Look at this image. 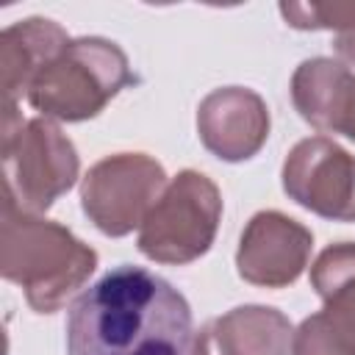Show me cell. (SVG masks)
<instances>
[{"label":"cell","instance_id":"cell-15","mask_svg":"<svg viewBox=\"0 0 355 355\" xmlns=\"http://www.w3.org/2000/svg\"><path fill=\"white\" fill-rule=\"evenodd\" d=\"M291 355H355L347 338L330 324L324 311L308 316L291 338Z\"/></svg>","mask_w":355,"mask_h":355},{"label":"cell","instance_id":"cell-10","mask_svg":"<svg viewBox=\"0 0 355 355\" xmlns=\"http://www.w3.org/2000/svg\"><path fill=\"white\" fill-rule=\"evenodd\" d=\"M291 97L305 122L322 133L355 141V72L333 58L302 61L291 78Z\"/></svg>","mask_w":355,"mask_h":355},{"label":"cell","instance_id":"cell-2","mask_svg":"<svg viewBox=\"0 0 355 355\" xmlns=\"http://www.w3.org/2000/svg\"><path fill=\"white\" fill-rule=\"evenodd\" d=\"M97 266V252L78 241L67 227L3 202V255L0 272L25 288L36 313L58 311L67 297L86 283Z\"/></svg>","mask_w":355,"mask_h":355},{"label":"cell","instance_id":"cell-14","mask_svg":"<svg viewBox=\"0 0 355 355\" xmlns=\"http://www.w3.org/2000/svg\"><path fill=\"white\" fill-rule=\"evenodd\" d=\"M280 14L300 31H352L355 3H280Z\"/></svg>","mask_w":355,"mask_h":355},{"label":"cell","instance_id":"cell-12","mask_svg":"<svg viewBox=\"0 0 355 355\" xmlns=\"http://www.w3.org/2000/svg\"><path fill=\"white\" fill-rule=\"evenodd\" d=\"M69 36L53 19L31 17L8 25L0 36V67H3V97L6 111H14V100L31 92L36 75L67 47Z\"/></svg>","mask_w":355,"mask_h":355},{"label":"cell","instance_id":"cell-8","mask_svg":"<svg viewBox=\"0 0 355 355\" xmlns=\"http://www.w3.org/2000/svg\"><path fill=\"white\" fill-rule=\"evenodd\" d=\"M313 233L280 211H261L241 233L236 266L252 286L280 288L294 283L311 255Z\"/></svg>","mask_w":355,"mask_h":355},{"label":"cell","instance_id":"cell-4","mask_svg":"<svg viewBox=\"0 0 355 355\" xmlns=\"http://www.w3.org/2000/svg\"><path fill=\"white\" fill-rule=\"evenodd\" d=\"M222 216L219 189L194 169L180 172L139 227V252L161 263H191L214 244Z\"/></svg>","mask_w":355,"mask_h":355},{"label":"cell","instance_id":"cell-9","mask_svg":"<svg viewBox=\"0 0 355 355\" xmlns=\"http://www.w3.org/2000/svg\"><path fill=\"white\" fill-rule=\"evenodd\" d=\"M197 130L216 158L244 161L252 158L269 136V108L252 89L225 86L200 103Z\"/></svg>","mask_w":355,"mask_h":355},{"label":"cell","instance_id":"cell-11","mask_svg":"<svg viewBox=\"0 0 355 355\" xmlns=\"http://www.w3.org/2000/svg\"><path fill=\"white\" fill-rule=\"evenodd\" d=\"M294 338L291 322L266 305H241L208 322L191 355H286Z\"/></svg>","mask_w":355,"mask_h":355},{"label":"cell","instance_id":"cell-3","mask_svg":"<svg viewBox=\"0 0 355 355\" xmlns=\"http://www.w3.org/2000/svg\"><path fill=\"white\" fill-rule=\"evenodd\" d=\"M136 83L128 55L100 36L69 39L67 47L36 75L28 103L55 119L80 122L97 116L119 89Z\"/></svg>","mask_w":355,"mask_h":355},{"label":"cell","instance_id":"cell-5","mask_svg":"<svg viewBox=\"0 0 355 355\" xmlns=\"http://www.w3.org/2000/svg\"><path fill=\"white\" fill-rule=\"evenodd\" d=\"M3 164L6 200L25 214L47 211L78 178L72 141L47 119L19 122V130L3 128Z\"/></svg>","mask_w":355,"mask_h":355},{"label":"cell","instance_id":"cell-1","mask_svg":"<svg viewBox=\"0 0 355 355\" xmlns=\"http://www.w3.org/2000/svg\"><path fill=\"white\" fill-rule=\"evenodd\" d=\"M67 355H189L191 308L161 275L119 263L67 313Z\"/></svg>","mask_w":355,"mask_h":355},{"label":"cell","instance_id":"cell-16","mask_svg":"<svg viewBox=\"0 0 355 355\" xmlns=\"http://www.w3.org/2000/svg\"><path fill=\"white\" fill-rule=\"evenodd\" d=\"M336 53L344 58V61H349V64H355V28L352 31H344V33H336Z\"/></svg>","mask_w":355,"mask_h":355},{"label":"cell","instance_id":"cell-6","mask_svg":"<svg viewBox=\"0 0 355 355\" xmlns=\"http://www.w3.org/2000/svg\"><path fill=\"white\" fill-rule=\"evenodd\" d=\"M166 189L158 161L144 153H119L97 161L80 186L83 214L105 236H128L141 227Z\"/></svg>","mask_w":355,"mask_h":355},{"label":"cell","instance_id":"cell-7","mask_svg":"<svg viewBox=\"0 0 355 355\" xmlns=\"http://www.w3.org/2000/svg\"><path fill=\"white\" fill-rule=\"evenodd\" d=\"M283 189L324 219L355 222V158L327 136L294 144L283 164Z\"/></svg>","mask_w":355,"mask_h":355},{"label":"cell","instance_id":"cell-13","mask_svg":"<svg viewBox=\"0 0 355 355\" xmlns=\"http://www.w3.org/2000/svg\"><path fill=\"white\" fill-rule=\"evenodd\" d=\"M311 283L324 300V316L355 349V244L327 247L311 266Z\"/></svg>","mask_w":355,"mask_h":355}]
</instances>
